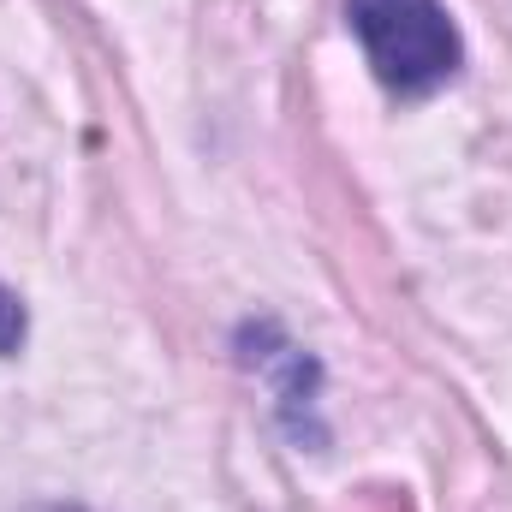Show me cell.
Instances as JSON below:
<instances>
[{
	"label": "cell",
	"mask_w": 512,
	"mask_h": 512,
	"mask_svg": "<svg viewBox=\"0 0 512 512\" xmlns=\"http://www.w3.org/2000/svg\"><path fill=\"white\" fill-rule=\"evenodd\" d=\"M346 24L393 96H429L465 66L459 24L441 0H346Z\"/></svg>",
	"instance_id": "obj_1"
},
{
	"label": "cell",
	"mask_w": 512,
	"mask_h": 512,
	"mask_svg": "<svg viewBox=\"0 0 512 512\" xmlns=\"http://www.w3.org/2000/svg\"><path fill=\"white\" fill-rule=\"evenodd\" d=\"M18 340H24V310H18L12 292H0V358H12Z\"/></svg>",
	"instance_id": "obj_2"
}]
</instances>
